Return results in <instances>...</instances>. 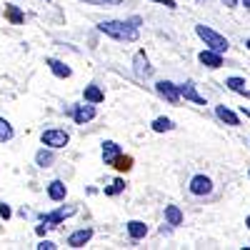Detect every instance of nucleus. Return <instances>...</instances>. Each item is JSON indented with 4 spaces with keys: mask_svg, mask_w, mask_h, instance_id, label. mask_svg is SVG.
Returning <instances> with one entry per match:
<instances>
[{
    "mask_svg": "<svg viewBox=\"0 0 250 250\" xmlns=\"http://www.w3.org/2000/svg\"><path fill=\"white\" fill-rule=\"evenodd\" d=\"M45 65L50 68V73H53L55 78H70V75H73V70H70L62 60H58V58H45Z\"/></svg>",
    "mask_w": 250,
    "mask_h": 250,
    "instance_id": "11",
    "label": "nucleus"
},
{
    "mask_svg": "<svg viewBox=\"0 0 250 250\" xmlns=\"http://www.w3.org/2000/svg\"><path fill=\"white\" fill-rule=\"evenodd\" d=\"M198 60L203 62V65H208V68H220L223 65V53H218V50H210V48H205L200 55H198Z\"/></svg>",
    "mask_w": 250,
    "mask_h": 250,
    "instance_id": "10",
    "label": "nucleus"
},
{
    "mask_svg": "<svg viewBox=\"0 0 250 250\" xmlns=\"http://www.w3.org/2000/svg\"><path fill=\"white\" fill-rule=\"evenodd\" d=\"M188 190H190L193 195L203 198V195H210L213 193V180L208 178V175H195L190 180V185H188Z\"/></svg>",
    "mask_w": 250,
    "mask_h": 250,
    "instance_id": "6",
    "label": "nucleus"
},
{
    "mask_svg": "<svg viewBox=\"0 0 250 250\" xmlns=\"http://www.w3.org/2000/svg\"><path fill=\"white\" fill-rule=\"evenodd\" d=\"M90 238H93V228H80V230L68 235V245L70 248H83V245L90 243Z\"/></svg>",
    "mask_w": 250,
    "mask_h": 250,
    "instance_id": "9",
    "label": "nucleus"
},
{
    "mask_svg": "<svg viewBox=\"0 0 250 250\" xmlns=\"http://www.w3.org/2000/svg\"><path fill=\"white\" fill-rule=\"evenodd\" d=\"M80 3H88V5H105V8H110V5H120V0H80Z\"/></svg>",
    "mask_w": 250,
    "mask_h": 250,
    "instance_id": "26",
    "label": "nucleus"
},
{
    "mask_svg": "<svg viewBox=\"0 0 250 250\" xmlns=\"http://www.w3.org/2000/svg\"><path fill=\"white\" fill-rule=\"evenodd\" d=\"M128 235L133 238V240H140V238H145L148 235V225H145L143 220H128Z\"/></svg>",
    "mask_w": 250,
    "mask_h": 250,
    "instance_id": "16",
    "label": "nucleus"
},
{
    "mask_svg": "<svg viewBox=\"0 0 250 250\" xmlns=\"http://www.w3.org/2000/svg\"><path fill=\"white\" fill-rule=\"evenodd\" d=\"M165 220H168V225H180L183 223V210L178 205H165Z\"/></svg>",
    "mask_w": 250,
    "mask_h": 250,
    "instance_id": "20",
    "label": "nucleus"
},
{
    "mask_svg": "<svg viewBox=\"0 0 250 250\" xmlns=\"http://www.w3.org/2000/svg\"><path fill=\"white\" fill-rule=\"evenodd\" d=\"M83 98H85L88 103H95V105H98V103L105 100V93H103L98 85H85V90H83Z\"/></svg>",
    "mask_w": 250,
    "mask_h": 250,
    "instance_id": "19",
    "label": "nucleus"
},
{
    "mask_svg": "<svg viewBox=\"0 0 250 250\" xmlns=\"http://www.w3.org/2000/svg\"><path fill=\"white\" fill-rule=\"evenodd\" d=\"M155 90H158V95L163 98V100H168L170 105H178L180 103V85H175V83H170V80H158L155 83Z\"/></svg>",
    "mask_w": 250,
    "mask_h": 250,
    "instance_id": "4",
    "label": "nucleus"
},
{
    "mask_svg": "<svg viewBox=\"0 0 250 250\" xmlns=\"http://www.w3.org/2000/svg\"><path fill=\"white\" fill-rule=\"evenodd\" d=\"M55 163V153H53V148L50 150H38L35 153V165H38V168H50V165Z\"/></svg>",
    "mask_w": 250,
    "mask_h": 250,
    "instance_id": "18",
    "label": "nucleus"
},
{
    "mask_svg": "<svg viewBox=\"0 0 250 250\" xmlns=\"http://www.w3.org/2000/svg\"><path fill=\"white\" fill-rule=\"evenodd\" d=\"M123 190H125V180H120V178H118V180H113V185H110V188H105V195H110V198H113V195H118V193H123Z\"/></svg>",
    "mask_w": 250,
    "mask_h": 250,
    "instance_id": "25",
    "label": "nucleus"
},
{
    "mask_svg": "<svg viewBox=\"0 0 250 250\" xmlns=\"http://www.w3.org/2000/svg\"><path fill=\"white\" fill-rule=\"evenodd\" d=\"M173 128H175V123L170 118H155L153 120V130L155 133H170Z\"/></svg>",
    "mask_w": 250,
    "mask_h": 250,
    "instance_id": "21",
    "label": "nucleus"
},
{
    "mask_svg": "<svg viewBox=\"0 0 250 250\" xmlns=\"http://www.w3.org/2000/svg\"><path fill=\"white\" fill-rule=\"evenodd\" d=\"M5 18L10 20L13 25H20V23H23V20H25V15L20 13V10H18L15 5H5Z\"/></svg>",
    "mask_w": 250,
    "mask_h": 250,
    "instance_id": "23",
    "label": "nucleus"
},
{
    "mask_svg": "<svg viewBox=\"0 0 250 250\" xmlns=\"http://www.w3.org/2000/svg\"><path fill=\"white\" fill-rule=\"evenodd\" d=\"M245 225H248V230H250V215H248V218H245Z\"/></svg>",
    "mask_w": 250,
    "mask_h": 250,
    "instance_id": "32",
    "label": "nucleus"
},
{
    "mask_svg": "<svg viewBox=\"0 0 250 250\" xmlns=\"http://www.w3.org/2000/svg\"><path fill=\"white\" fill-rule=\"evenodd\" d=\"M10 215H13V213H10V205H5V203H0V218H5V220H8Z\"/></svg>",
    "mask_w": 250,
    "mask_h": 250,
    "instance_id": "28",
    "label": "nucleus"
},
{
    "mask_svg": "<svg viewBox=\"0 0 250 250\" xmlns=\"http://www.w3.org/2000/svg\"><path fill=\"white\" fill-rule=\"evenodd\" d=\"M248 118H250V113H248Z\"/></svg>",
    "mask_w": 250,
    "mask_h": 250,
    "instance_id": "35",
    "label": "nucleus"
},
{
    "mask_svg": "<svg viewBox=\"0 0 250 250\" xmlns=\"http://www.w3.org/2000/svg\"><path fill=\"white\" fill-rule=\"evenodd\" d=\"M225 85L230 88L233 93H238V95H245V98H250V90L245 88V80H243V78H238V75L228 78V80H225Z\"/></svg>",
    "mask_w": 250,
    "mask_h": 250,
    "instance_id": "17",
    "label": "nucleus"
},
{
    "mask_svg": "<svg viewBox=\"0 0 250 250\" xmlns=\"http://www.w3.org/2000/svg\"><path fill=\"white\" fill-rule=\"evenodd\" d=\"M113 168H115V170H130V168H133V158L120 153V155L115 158V163H113Z\"/></svg>",
    "mask_w": 250,
    "mask_h": 250,
    "instance_id": "24",
    "label": "nucleus"
},
{
    "mask_svg": "<svg viewBox=\"0 0 250 250\" xmlns=\"http://www.w3.org/2000/svg\"><path fill=\"white\" fill-rule=\"evenodd\" d=\"M13 135H15V130H13V125L0 115V143H8V140H13Z\"/></svg>",
    "mask_w": 250,
    "mask_h": 250,
    "instance_id": "22",
    "label": "nucleus"
},
{
    "mask_svg": "<svg viewBox=\"0 0 250 250\" xmlns=\"http://www.w3.org/2000/svg\"><path fill=\"white\" fill-rule=\"evenodd\" d=\"M153 3H160V5L170 8V10H175V8H178V5H175V0H153Z\"/></svg>",
    "mask_w": 250,
    "mask_h": 250,
    "instance_id": "29",
    "label": "nucleus"
},
{
    "mask_svg": "<svg viewBox=\"0 0 250 250\" xmlns=\"http://www.w3.org/2000/svg\"><path fill=\"white\" fill-rule=\"evenodd\" d=\"M45 230H48V225L43 223V225H38V235H45Z\"/></svg>",
    "mask_w": 250,
    "mask_h": 250,
    "instance_id": "31",
    "label": "nucleus"
},
{
    "mask_svg": "<svg viewBox=\"0 0 250 250\" xmlns=\"http://www.w3.org/2000/svg\"><path fill=\"white\" fill-rule=\"evenodd\" d=\"M98 30L113 40H120V43H133V40H138V28L130 20H103L98 25Z\"/></svg>",
    "mask_w": 250,
    "mask_h": 250,
    "instance_id": "1",
    "label": "nucleus"
},
{
    "mask_svg": "<svg viewBox=\"0 0 250 250\" xmlns=\"http://www.w3.org/2000/svg\"><path fill=\"white\" fill-rule=\"evenodd\" d=\"M95 118V103H88L85 100V105H75L73 108V120L78 123V125H85V123H90Z\"/></svg>",
    "mask_w": 250,
    "mask_h": 250,
    "instance_id": "8",
    "label": "nucleus"
},
{
    "mask_svg": "<svg viewBox=\"0 0 250 250\" xmlns=\"http://www.w3.org/2000/svg\"><path fill=\"white\" fill-rule=\"evenodd\" d=\"M120 153H123V150H120V145H118L115 140H105V143H103V160H105L108 165H113Z\"/></svg>",
    "mask_w": 250,
    "mask_h": 250,
    "instance_id": "14",
    "label": "nucleus"
},
{
    "mask_svg": "<svg viewBox=\"0 0 250 250\" xmlns=\"http://www.w3.org/2000/svg\"><path fill=\"white\" fill-rule=\"evenodd\" d=\"M40 143H43L45 148L58 150V148H65V145L70 143V135L62 128H50V130H45L43 135H40Z\"/></svg>",
    "mask_w": 250,
    "mask_h": 250,
    "instance_id": "3",
    "label": "nucleus"
},
{
    "mask_svg": "<svg viewBox=\"0 0 250 250\" xmlns=\"http://www.w3.org/2000/svg\"><path fill=\"white\" fill-rule=\"evenodd\" d=\"M195 33L198 38L203 40V43L210 48V50H218V53H228V48H230V43H228V38L220 35L218 30H213L210 25H195Z\"/></svg>",
    "mask_w": 250,
    "mask_h": 250,
    "instance_id": "2",
    "label": "nucleus"
},
{
    "mask_svg": "<svg viewBox=\"0 0 250 250\" xmlns=\"http://www.w3.org/2000/svg\"><path fill=\"white\" fill-rule=\"evenodd\" d=\"M220 3H223L225 8H235V5H238V0H220Z\"/></svg>",
    "mask_w": 250,
    "mask_h": 250,
    "instance_id": "30",
    "label": "nucleus"
},
{
    "mask_svg": "<svg viewBox=\"0 0 250 250\" xmlns=\"http://www.w3.org/2000/svg\"><path fill=\"white\" fill-rule=\"evenodd\" d=\"M243 3H245V5H248V8H250V0H243Z\"/></svg>",
    "mask_w": 250,
    "mask_h": 250,
    "instance_id": "34",
    "label": "nucleus"
},
{
    "mask_svg": "<svg viewBox=\"0 0 250 250\" xmlns=\"http://www.w3.org/2000/svg\"><path fill=\"white\" fill-rule=\"evenodd\" d=\"M133 70L138 78H150L153 75V68H150V60L145 55V50H138L135 58H133Z\"/></svg>",
    "mask_w": 250,
    "mask_h": 250,
    "instance_id": "7",
    "label": "nucleus"
},
{
    "mask_svg": "<svg viewBox=\"0 0 250 250\" xmlns=\"http://www.w3.org/2000/svg\"><path fill=\"white\" fill-rule=\"evenodd\" d=\"M215 115H218V120H223L225 125H230V128L240 125V118H238L230 108H225V105H215Z\"/></svg>",
    "mask_w": 250,
    "mask_h": 250,
    "instance_id": "15",
    "label": "nucleus"
},
{
    "mask_svg": "<svg viewBox=\"0 0 250 250\" xmlns=\"http://www.w3.org/2000/svg\"><path fill=\"white\" fill-rule=\"evenodd\" d=\"M35 248H38V250H55L58 245H55L53 240H40V243H38Z\"/></svg>",
    "mask_w": 250,
    "mask_h": 250,
    "instance_id": "27",
    "label": "nucleus"
},
{
    "mask_svg": "<svg viewBox=\"0 0 250 250\" xmlns=\"http://www.w3.org/2000/svg\"><path fill=\"white\" fill-rule=\"evenodd\" d=\"M70 215H75V208H73V205H68V208H58V210H53V213L40 215V223H45L48 228H55L58 223H62V220L70 218Z\"/></svg>",
    "mask_w": 250,
    "mask_h": 250,
    "instance_id": "5",
    "label": "nucleus"
},
{
    "mask_svg": "<svg viewBox=\"0 0 250 250\" xmlns=\"http://www.w3.org/2000/svg\"><path fill=\"white\" fill-rule=\"evenodd\" d=\"M65 195H68V188H65V183H62V180L48 183V198H50V200L60 203V200H65Z\"/></svg>",
    "mask_w": 250,
    "mask_h": 250,
    "instance_id": "13",
    "label": "nucleus"
},
{
    "mask_svg": "<svg viewBox=\"0 0 250 250\" xmlns=\"http://www.w3.org/2000/svg\"><path fill=\"white\" fill-rule=\"evenodd\" d=\"M245 48H248V50H250V40H245Z\"/></svg>",
    "mask_w": 250,
    "mask_h": 250,
    "instance_id": "33",
    "label": "nucleus"
},
{
    "mask_svg": "<svg viewBox=\"0 0 250 250\" xmlns=\"http://www.w3.org/2000/svg\"><path fill=\"white\" fill-rule=\"evenodd\" d=\"M180 95H183L185 100H193L195 105H205V98H203V95L195 90V85H193L190 80H188V83H183V85H180Z\"/></svg>",
    "mask_w": 250,
    "mask_h": 250,
    "instance_id": "12",
    "label": "nucleus"
}]
</instances>
